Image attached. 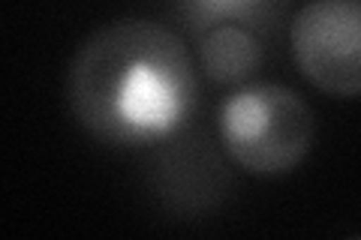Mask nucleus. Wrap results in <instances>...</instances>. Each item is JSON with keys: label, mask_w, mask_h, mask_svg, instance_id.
I'll use <instances>...</instances> for the list:
<instances>
[{"label": "nucleus", "mask_w": 361, "mask_h": 240, "mask_svg": "<svg viewBox=\"0 0 361 240\" xmlns=\"http://www.w3.org/2000/svg\"><path fill=\"white\" fill-rule=\"evenodd\" d=\"M75 120L115 147L169 141L199 102L187 45L148 18H121L78 45L66 75Z\"/></svg>", "instance_id": "nucleus-1"}, {"label": "nucleus", "mask_w": 361, "mask_h": 240, "mask_svg": "<svg viewBox=\"0 0 361 240\" xmlns=\"http://www.w3.org/2000/svg\"><path fill=\"white\" fill-rule=\"evenodd\" d=\"M316 120L310 106L283 84H250L220 108V141L250 175L277 177L310 153Z\"/></svg>", "instance_id": "nucleus-2"}, {"label": "nucleus", "mask_w": 361, "mask_h": 240, "mask_svg": "<svg viewBox=\"0 0 361 240\" xmlns=\"http://www.w3.org/2000/svg\"><path fill=\"white\" fill-rule=\"evenodd\" d=\"M301 75L331 96L361 90V0H310L289 30Z\"/></svg>", "instance_id": "nucleus-3"}, {"label": "nucleus", "mask_w": 361, "mask_h": 240, "mask_svg": "<svg viewBox=\"0 0 361 240\" xmlns=\"http://www.w3.org/2000/svg\"><path fill=\"white\" fill-rule=\"evenodd\" d=\"M199 63L211 82L235 84L250 78L262 63V42L250 27L217 25L199 33Z\"/></svg>", "instance_id": "nucleus-4"}, {"label": "nucleus", "mask_w": 361, "mask_h": 240, "mask_svg": "<svg viewBox=\"0 0 361 240\" xmlns=\"http://www.w3.org/2000/svg\"><path fill=\"white\" fill-rule=\"evenodd\" d=\"M178 13L196 33L217 25H241L253 30L271 18L274 0H178Z\"/></svg>", "instance_id": "nucleus-5"}]
</instances>
